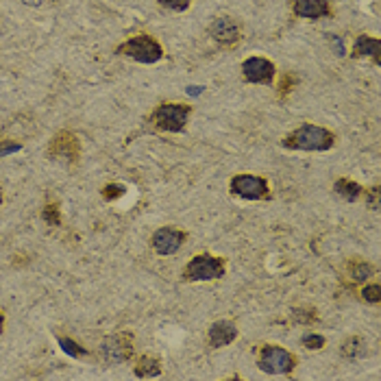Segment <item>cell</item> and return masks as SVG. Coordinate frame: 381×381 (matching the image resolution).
<instances>
[{"instance_id":"obj_3","label":"cell","mask_w":381,"mask_h":381,"mask_svg":"<svg viewBox=\"0 0 381 381\" xmlns=\"http://www.w3.org/2000/svg\"><path fill=\"white\" fill-rule=\"evenodd\" d=\"M299 358L290 353L286 347L279 345H262L257 353V366L259 371L268 375H290L297 368Z\"/></svg>"},{"instance_id":"obj_22","label":"cell","mask_w":381,"mask_h":381,"mask_svg":"<svg viewBox=\"0 0 381 381\" xmlns=\"http://www.w3.org/2000/svg\"><path fill=\"white\" fill-rule=\"evenodd\" d=\"M301 342H303V347L305 349H310V351H321L323 347H325V338L321 336V334H314V332H310V334H305L303 338H301Z\"/></svg>"},{"instance_id":"obj_26","label":"cell","mask_w":381,"mask_h":381,"mask_svg":"<svg viewBox=\"0 0 381 381\" xmlns=\"http://www.w3.org/2000/svg\"><path fill=\"white\" fill-rule=\"evenodd\" d=\"M189 3H192V0H159L161 7L172 9V11H185L189 7Z\"/></svg>"},{"instance_id":"obj_4","label":"cell","mask_w":381,"mask_h":381,"mask_svg":"<svg viewBox=\"0 0 381 381\" xmlns=\"http://www.w3.org/2000/svg\"><path fill=\"white\" fill-rule=\"evenodd\" d=\"M189 113H192V105H185V103H163L159 105L155 111L148 116V122L155 126V129L161 131H183Z\"/></svg>"},{"instance_id":"obj_8","label":"cell","mask_w":381,"mask_h":381,"mask_svg":"<svg viewBox=\"0 0 381 381\" xmlns=\"http://www.w3.org/2000/svg\"><path fill=\"white\" fill-rule=\"evenodd\" d=\"M100 360L105 364H120L126 362L133 355V334L129 332H120L105 338L98 347Z\"/></svg>"},{"instance_id":"obj_28","label":"cell","mask_w":381,"mask_h":381,"mask_svg":"<svg viewBox=\"0 0 381 381\" xmlns=\"http://www.w3.org/2000/svg\"><path fill=\"white\" fill-rule=\"evenodd\" d=\"M24 5H29V7H40V5H44L46 0H22Z\"/></svg>"},{"instance_id":"obj_5","label":"cell","mask_w":381,"mask_h":381,"mask_svg":"<svg viewBox=\"0 0 381 381\" xmlns=\"http://www.w3.org/2000/svg\"><path fill=\"white\" fill-rule=\"evenodd\" d=\"M116 53L131 57L139 63H155L163 57V48L155 37L139 33V35L131 37V40H126L124 44H120L116 48Z\"/></svg>"},{"instance_id":"obj_15","label":"cell","mask_w":381,"mask_h":381,"mask_svg":"<svg viewBox=\"0 0 381 381\" xmlns=\"http://www.w3.org/2000/svg\"><path fill=\"white\" fill-rule=\"evenodd\" d=\"M368 353V342L360 336H351L340 345V355L345 360H360Z\"/></svg>"},{"instance_id":"obj_24","label":"cell","mask_w":381,"mask_h":381,"mask_svg":"<svg viewBox=\"0 0 381 381\" xmlns=\"http://www.w3.org/2000/svg\"><path fill=\"white\" fill-rule=\"evenodd\" d=\"M124 192H126L124 185H120V183H107L103 187V198L105 200H116V198H122Z\"/></svg>"},{"instance_id":"obj_27","label":"cell","mask_w":381,"mask_h":381,"mask_svg":"<svg viewBox=\"0 0 381 381\" xmlns=\"http://www.w3.org/2000/svg\"><path fill=\"white\" fill-rule=\"evenodd\" d=\"M366 203L371 209H379V185H375L373 189H368L366 192Z\"/></svg>"},{"instance_id":"obj_18","label":"cell","mask_w":381,"mask_h":381,"mask_svg":"<svg viewBox=\"0 0 381 381\" xmlns=\"http://www.w3.org/2000/svg\"><path fill=\"white\" fill-rule=\"evenodd\" d=\"M161 373V362L150 358V355H142V358L137 360L135 366V375L137 377H157Z\"/></svg>"},{"instance_id":"obj_19","label":"cell","mask_w":381,"mask_h":381,"mask_svg":"<svg viewBox=\"0 0 381 381\" xmlns=\"http://www.w3.org/2000/svg\"><path fill=\"white\" fill-rule=\"evenodd\" d=\"M290 319L297 325H314V323H319V310L316 308H295L290 314Z\"/></svg>"},{"instance_id":"obj_21","label":"cell","mask_w":381,"mask_h":381,"mask_svg":"<svg viewBox=\"0 0 381 381\" xmlns=\"http://www.w3.org/2000/svg\"><path fill=\"white\" fill-rule=\"evenodd\" d=\"M59 347L68 355H72V358H85L87 355V349H83L81 345H76V342L70 340V338H59Z\"/></svg>"},{"instance_id":"obj_13","label":"cell","mask_w":381,"mask_h":381,"mask_svg":"<svg viewBox=\"0 0 381 381\" xmlns=\"http://www.w3.org/2000/svg\"><path fill=\"white\" fill-rule=\"evenodd\" d=\"M238 338V327L231 321H218L207 329V345L211 349H222Z\"/></svg>"},{"instance_id":"obj_11","label":"cell","mask_w":381,"mask_h":381,"mask_svg":"<svg viewBox=\"0 0 381 381\" xmlns=\"http://www.w3.org/2000/svg\"><path fill=\"white\" fill-rule=\"evenodd\" d=\"M292 11H295L297 18L321 20V18L332 16L334 7L329 0H295V3H292Z\"/></svg>"},{"instance_id":"obj_29","label":"cell","mask_w":381,"mask_h":381,"mask_svg":"<svg viewBox=\"0 0 381 381\" xmlns=\"http://www.w3.org/2000/svg\"><path fill=\"white\" fill-rule=\"evenodd\" d=\"M5 329V312H0V334H3Z\"/></svg>"},{"instance_id":"obj_25","label":"cell","mask_w":381,"mask_h":381,"mask_svg":"<svg viewBox=\"0 0 381 381\" xmlns=\"http://www.w3.org/2000/svg\"><path fill=\"white\" fill-rule=\"evenodd\" d=\"M22 148L20 142H11V139H0V157H7L11 152H18Z\"/></svg>"},{"instance_id":"obj_20","label":"cell","mask_w":381,"mask_h":381,"mask_svg":"<svg viewBox=\"0 0 381 381\" xmlns=\"http://www.w3.org/2000/svg\"><path fill=\"white\" fill-rule=\"evenodd\" d=\"M42 218L50 227H59L61 224V213H59V205H57V203H48V205L42 209Z\"/></svg>"},{"instance_id":"obj_2","label":"cell","mask_w":381,"mask_h":381,"mask_svg":"<svg viewBox=\"0 0 381 381\" xmlns=\"http://www.w3.org/2000/svg\"><path fill=\"white\" fill-rule=\"evenodd\" d=\"M227 273V262L211 253H198L185 264L183 279L185 281H216Z\"/></svg>"},{"instance_id":"obj_6","label":"cell","mask_w":381,"mask_h":381,"mask_svg":"<svg viewBox=\"0 0 381 381\" xmlns=\"http://www.w3.org/2000/svg\"><path fill=\"white\" fill-rule=\"evenodd\" d=\"M48 157L63 166H76L81 159V142L70 131H59L48 144Z\"/></svg>"},{"instance_id":"obj_10","label":"cell","mask_w":381,"mask_h":381,"mask_svg":"<svg viewBox=\"0 0 381 381\" xmlns=\"http://www.w3.org/2000/svg\"><path fill=\"white\" fill-rule=\"evenodd\" d=\"M275 63L264 57H251L242 63V76L249 83H266L275 79Z\"/></svg>"},{"instance_id":"obj_1","label":"cell","mask_w":381,"mask_h":381,"mask_svg":"<svg viewBox=\"0 0 381 381\" xmlns=\"http://www.w3.org/2000/svg\"><path fill=\"white\" fill-rule=\"evenodd\" d=\"M284 148L288 150H314L325 152L336 146V133L316 124H303L297 131H292L284 137Z\"/></svg>"},{"instance_id":"obj_17","label":"cell","mask_w":381,"mask_h":381,"mask_svg":"<svg viewBox=\"0 0 381 381\" xmlns=\"http://www.w3.org/2000/svg\"><path fill=\"white\" fill-rule=\"evenodd\" d=\"M375 275V266L366 259H353L349 262V277L355 284H364Z\"/></svg>"},{"instance_id":"obj_23","label":"cell","mask_w":381,"mask_h":381,"mask_svg":"<svg viewBox=\"0 0 381 381\" xmlns=\"http://www.w3.org/2000/svg\"><path fill=\"white\" fill-rule=\"evenodd\" d=\"M362 299L366 303H379L381 301V286L379 284H366L362 290Z\"/></svg>"},{"instance_id":"obj_12","label":"cell","mask_w":381,"mask_h":381,"mask_svg":"<svg viewBox=\"0 0 381 381\" xmlns=\"http://www.w3.org/2000/svg\"><path fill=\"white\" fill-rule=\"evenodd\" d=\"M209 33H211L213 40L218 42V44H222V46H233L240 40V37H242L238 22L233 18H227V16L216 18L213 24L209 27Z\"/></svg>"},{"instance_id":"obj_9","label":"cell","mask_w":381,"mask_h":381,"mask_svg":"<svg viewBox=\"0 0 381 381\" xmlns=\"http://www.w3.org/2000/svg\"><path fill=\"white\" fill-rule=\"evenodd\" d=\"M187 240V233L176 227H161L150 238V246L157 255H174Z\"/></svg>"},{"instance_id":"obj_16","label":"cell","mask_w":381,"mask_h":381,"mask_svg":"<svg viewBox=\"0 0 381 381\" xmlns=\"http://www.w3.org/2000/svg\"><path fill=\"white\" fill-rule=\"evenodd\" d=\"M334 192L340 196V198H345V200H358L360 196H362V185L360 183H355V181H351V179H347V176H342V179H338L336 183H334Z\"/></svg>"},{"instance_id":"obj_30","label":"cell","mask_w":381,"mask_h":381,"mask_svg":"<svg viewBox=\"0 0 381 381\" xmlns=\"http://www.w3.org/2000/svg\"><path fill=\"white\" fill-rule=\"evenodd\" d=\"M3 200H5V196H3V187H0V205H3Z\"/></svg>"},{"instance_id":"obj_14","label":"cell","mask_w":381,"mask_h":381,"mask_svg":"<svg viewBox=\"0 0 381 381\" xmlns=\"http://www.w3.org/2000/svg\"><path fill=\"white\" fill-rule=\"evenodd\" d=\"M379 50L381 42L371 35H360L353 44V57H373L375 63H379Z\"/></svg>"},{"instance_id":"obj_7","label":"cell","mask_w":381,"mask_h":381,"mask_svg":"<svg viewBox=\"0 0 381 381\" xmlns=\"http://www.w3.org/2000/svg\"><path fill=\"white\" fill-rule=\"evenodd\" d=\"M229 189H231V194L240 196V198H246V200H266L270 198V185L268 181L264 179V176L257 174H235L231 183H229Z\"/></svg>"}]
</instances>
